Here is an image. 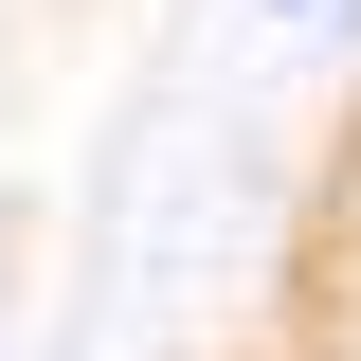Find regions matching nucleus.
Masks as SVG:
<instances>
[{
    "instance_id": "1",
    "label": "nucleus",
    "mask_w": 361,
    "mask_h": 361,
    "mask_svg": "<svg viewBox=\"0 0 361 361\" xmlns=\"http://www.w3.org/2000/svg\"><path fill=\"white\" fill-rule=\"evenodd\" d=\"M0 361H18V325H0Z\"/></svg>"
}]
</instances>
